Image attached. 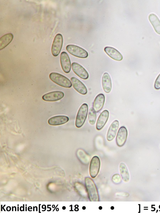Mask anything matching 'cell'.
<instances>
[{"label":"cell","mask_w":160,"mask_h":213,"mask_svg":"<svg viewBox=\"0 0 160 213\" xmlns=\"http://www.w3.org/2000/svg\"><path fill=\"white\" fill-rule=\"evenodd\" d=\"M109 116L108 111L105 110L100 114L97 120L96 128L98 130H100L104 127L106 123Z\"/></svg>","instance_id":"obj_12"},{"label":"cell","mask_w":160,"mask_h":213,"mask_svg":"<svg viewBox=\"0 0 160 213\" xmlns=\"http://www.w3.org/2000/svg\"><path fill=\"white\" fill-rule=\"evenodd\" d=\"M63 39L62 35L57 34L54 37L52 46L51 52L54 57L58 56L61 51L63 44Z\"/></svg>","instance_id":"obj_5"},{"label":"cell","mask_w":160,"mask_h":213,"mask_svg":"<svg viewBox=\"0 0 160 213\" xmlns=\"http://www.w3.org/2000/svg\"><path fill=\"white\" fill-rule=\"evenodd\" d=\"M77 155L78 159L83 164L87 165L90 160V157L87 153L82 149H78L77 151Z\"/></svg>","instance_id":"obj_21"},{"label":"cell","mask_w":160,"mask_h":213,"mask_svg":"<svg viewBox=\"0 0 160 213\" xmlns=\"http://www.w3.org/2000/svg\"><path fill=\"white\" fill-rule=\"evenodd\" d=\"M119 126V122L118 120H115L111 125L108 130L107 136V140L111 141L115 137Z\"/></svg>","instance_id":"obj_14"},{"label":"cell","mask_w":160,"mask_h":213,"mask_svg":"<svg viewBox=\"0 0 160 213\" xmlns=\"http://www.w3.org/2000/svg\"><path fill=\"white\" fill-rule=\"evenodd\" d=\"M85 184L89 200L91 201H99V196L96 186L90 177L85 178Z\"/></svg>","instance_id":"obj_1"},{"label":"cell","mask_w":160,"mask_h":213,"mask_svg":"<svg viewBox=\"0 0 160 213\" xmlns=\"http://www.w3.org/2000/svg\"><path fill=\"white\" fill-rule=\"evenodd\" d=\"M62 209H65V207H64V206H63V207H62Z\"/></svg>","instance_id":"obj_25"},{"label":"cell","mask_w":160,"mask_h":213,"mask_svg":"<svg viewBox=\"0 0 160 213\" xmlns=\"http://www.w3.org/2000/svg\"><path fill=\"white\" fill-rule=\"evenodd\" d=\"M71 80L73 87L77 92L82 95L87 93V89L86 87L80 80L75 77H72Z\"/></svg>","instance_id":"obj_11"},{"label":"cell","mask_w":160,"mask_h":213,"mask_svg":"<svg viewBox=\"0 0 160 213\" xmlns=\"http://www.w3.org/2000/svg\"><path fill=\"white\" fill-rule=\"evenodd\" d=\"M102 85L104 91L107 93H108L111 91L112 84L111 77L109 74L107 72H105L102 78Z\"/></svg>","instance_id":"obj_17"},{"label":"cell","mask_w":160,"mask_h":213,"mask_svg":"<svg viewBox=\"0 0 160 213\" xmlns=\"http://www.w3.org/2000/svg\"><path fill=\"white\" fill-rule=\"evenodd\" d=\"M88 111V106L86 103L83 104L80 107L76 116L75 125L77 128L81 127L84 124L87 118Z\"/></svg>","instance_id":"obj_3"},{"label":"cell","mask_w":160,"mask_h":213,"mask_svg":"<svg viewBox=\"0 0 160 213\" xmlns=\"http://www.w3.org/2000/svg\"><path fill=\"white\" fill-rule=\"evenodd\" d=\"M96 112L93 107L90 108L88 114V120L89 123L91 125H94L96 122L97 118Z\"/></svg>","instance_id":"obj_22"},{"label":"cell","mask_w":160,"mask_h":213,"mask_svg":"<svg viewBox=\"0 0 160 213\" xmlns=\"http://www.w3.org/2000/svg\"><path fill=\"white\" fill-rule=\"evenodd\" d=\"M66 49L69 53L79 58H86L88 56V53L86 50L77 45H68L66 47Z\"/></svg>","instance_id":"obj_4"},{"label":"cell","mask_w":160,"mask_h":213,"mask_svg":"<svg viewBox=\"0 0 160 213\" xmlns=\"http://www.w3.org/2000/svg\"><path fill=\"white\" fill-rule=\"evenodd\" d=\"M119 168L120 173L123 181L125 182L128 181L129 179V175L126 165L123 163H121Z\"/></svg>","instance_id":"obj_20"},{"label":"cell","mask_w":160,"mask_h":213,"mask_svg":"<svg viewBox=\"0 0 160 213\" xmlns=\"http://www.w3.org/2000/svg\"><path fill=\"white\" fill-rule=\"evenodd\" d=\"M154 88L157 90L160 89V74L158 76L155 80Z\"/></svg>","instance_id":"obj_24"},{"label":"cell","mask_w":160,"mask_h":213,"mask_svg":"<svg viewBox=\"0 0 160 213\" xmlns=\"http://www.w3.org/2000/svg\"><path fill=\"white\" fill-rule=\"evenodd\" d=\"M60 62L63 71L66 73H69L71 69V63L69 56L66 52H61Z\"/></svg>","instance_id":"obj_7"},{"label":"cell","mask_w":160,"mask_h":213,"mask_svg":"<svg viewBox=\"0 0 160 213\" xmlns=\"http://www.w3.org/2000/svg\"><path fill=\"white\" fill-rule=\"evenodd\" d=\"M13 37L11 33L5 34L0 38V50L3 49L8 46L12 41Z\"/></svg>","instance_id":"obj_19"},{"label":"cell","mask_w":160,"mask_h":213,"mask_svg":"<svg viewBox=\"0 0 160 213\" xmlns=\"http://www.w3.org/2000/svg\"><path fill=\"white\" fill-rule=\"evenodd\" d=\"M64 96V93L63 92L55 91L44 95L42 97V99L46 101L54 102L60 100Z\"/></svg>","instance_id":"obj_10"},{"label":"cell","mask_w":160,"mask_h":213,"mask_svg":"<svg viewBox=\"0 0 160 213\" xmlns=\"http://www.w3.org/2000/svg\"><path fill=\"white\" fill-rule=\"evenodd\" d=\"M100 166V161L99 158L94 156L91 159L89 166V172L92 178H95L98 175Z\"/></svg>","instance_id":"obj_6"},{"label":"cell","mask_w":160,"mask_h":213,"mask_svg":"<svg viewBox=\"0 0 160 213\" xmlns=\"http://www.w3.org/2000/svg\"><path fill=\"white\" fill-rule=\"evenodd\" d=\"M148 18L156 32L160 34V20L158 17L154 14L152 13L149 15Z\"/></svg>","instance_id":"obj_18"},{"label":"cell","mask_w":160,"mask_h":213,"mask_svg":"<svg viewBox=\"0 0 160 213\" xmlns=\"http://www.w3.org/2000/svg\"><path fill=\"white\" fill-rule=\"evenodd\" d=\"M72 69L78 76L83 79H87L89 77V74L86 70L79 64L73 62L72 64Z\"/></svg>","instance_id":"obj_8"},{"label":"cell","mask_w":160,"mask_h":213,"mask_svg":"<svg viewBox=\"0 0 160 213\" xmlns=\"http://www.w3.org/2000/svg\"><path fill=\"white\" fill-rule=\"evenodd\" d=\"M112 180L115 184L119 183L122 181L120 175L118 174H116L112 176Z\"/></svg>","instance_id":"obj_23"},{"label":"cell","mask_w":160,"mask_h":213,"mask_svg":"<svg viewBox=\"0 0 160 213\" xmlns=\"http://www.w3.org/2000/svg\"><path fill=\"white\" fill-rule=\"evenodd\" d=\"M69 118L65 116L60 115L53 116L49 119L48 123L51 125H59L67 122L69 120Z\"/></svg>","instance_id":"obj_16"},{"label":"cell","mask_w":160,"mask_h":213,"mask_svg":"<svg viewBox=\"0 0 160 213\" xmlns=\"http://www.w3.org/2000/svg\"><path fill=\"white\" fill-rule=\"evenodd\" d=\"M128 131L126 128L123 126L121 127L118 132L116 138V142L119 147L123 146L127 139Z\"/></svg>","instance_id":"obj_9"},{"label":"cell","mask_w":160,"mask_h":213,"mask_svg":"<svg viewBox=\"0 0 160 213\" xmlns=\"http://www.w3.org/2000/svg\"><path fill=\"white\" fill-rule=\"evenodd\" d=\"M104 51L109 57L115 60L120 61L122 59L123 57L121 54L113 47H106L104 48Z\"/></svg>","instance_id":"obj_13"},{"label":"cell","mask_w":160,"mask_h":213,"mask_svg":"<svg viewBox=\"0 0 160 213\" xmlns=\"http://www.w3.org/2000/svg\"><path fill=\"white\" fill-rule=\"evenodd\" d=\"M105 96L102 94H98L95 97L93 104V108L96 112L102 109L105 102Z\"/></svg>","instance_id":"obj_15"},{"label":"cell","mask_w":160,"mask_h":213,"mask_svg":"<svg viewBox=\"0 0 160 213\" xmlns=\"http://www.w3.org/2000/svg\"><path fill=\"white\" fill-rule=\"evenodd\" d=\"M50 79L54 82L61 87L70 88L72 86V82L65 76L58 73L52 72L49 76Z\"/></svg>","instance_id":"obj_2"}]
</instances>
